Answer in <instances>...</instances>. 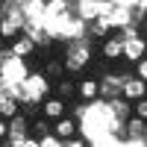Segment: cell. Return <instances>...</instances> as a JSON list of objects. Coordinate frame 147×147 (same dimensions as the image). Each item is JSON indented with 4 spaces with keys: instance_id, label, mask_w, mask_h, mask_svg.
<instances>
[{
    "instance_id": "obj_3",
    "label": "cell",
    "mask_w": 147,
    "mask_h": 147,
    "mask_svg": "<svg viewBox=\"0 0 147 147\" xmlns=\"http://www.w3.org/2000/svg\"><path fill=\"white\" fill-rule=\"evenodd\" d=\"M3 144H12V147H18V144H35V138H30V118L18 112V115H12L6 121V138Z\"/></svg>"
},
{
    "instance_id": "obj_22",
    "label": "cell",
    "mask_w": 147,
    "mask_h": 147,
    "mask_svg": "<svg viewBox=\"0 0 147 147\" xmlns=\"http://www.w3.org/2000/svg\"><path fill=\"white\" fill-rule=\"evenodd\" d=\"M6 138V118H0V141Z\"/></svg>"
},
{
    "instance_id": "obj_1",
    "label": "cell",
    "mask_w": 147,
    "mask_h": 147,
    "mask_svg": "<svg viewBox=\"0 0 147 147\" xmlns=\"http://www.w3.org/2000/svg\"><path fill=\"white\" fill-rule=\"evenodd\" d=\"M47 91H50V77L47 74H30L21 80V91H18V103H41Z\"/></svg>"
},
{
    "instance_id": "obj_20",
    "label": "cell",
    "mask_w": 147,
    "mask_h": 147,
    "mask_svg": "<svg viewBox=\"0 0 147 147\" xmlns=\"http://www.w3.org/2000/svg\"><path fill=\"white\" fill-rule=\"evenodd\" d=\"M136 74H138V77L147 82V56H141L138 62H136Z\"/></svg>"
},
{
    "instance_id": "obj_17",
    "label": "cell",
    "mask_w": 147,
    "mask_h": 147,
    "mask_svg": "<svg viewBox=\"0 0 147 147\" xmlns=\"http://www.w3.org/2000/svg\"><path fill=\"white\" fill-rule=\"evenodd\" d=\"M44 74H47L50 80L65 77V65H62V59H50V62H47V68H44Z\"/></svg>"
},
{
    "instance_id": "obj_9",
    "label": "cell",
    "mask_w": 147,
    "mask_h": 147,
    "mask_svg": "<svg viewBox=\"0 0 147 147\" xmlns=\"http://www.w3.org/2000/svg\"><path fill=\"white\" fill-rule=\"evenodd\" d=\"M106 103H109V115H112L118 124H124V121L132 115V103L127 97H112V100H106Z\"/></svg>"
},
{
    "instance_id": "obj_5",
    "label": "cell",
    "mask_w": 147,
    "mask_h": 147,
    "mask_svg": "<svg viewBox=\"0 0 147 147\" xmlns=\"http://www.w3.org/2000/svg\"><path fill=\"white\" fill-rule=\"evenodd\" d=\"M121 82H124V74H103L100 77V100H112L121 97Z\"/></svg>"
},
{
    "instance_id": "obj_4",
    "label": "cell",
    "mask_w": 147,
    "mask_h": 147,
    "mask_svg": "<svg viewBox=\"0 0 147 147\" xmlns=\"http://www.w3.org/2000/svg\"><path fill=\"white\" fill-rule=\"evenodd\" d=\"M147 94V82L138 77H129V74H124V82H121V97H127V100L132 103V100H138V97H144Z\"/></svg>"
},
{
    "instance_id": "obj_18",
    "label": "cell",
    "mask_w": 147,
    "mask_h": 147,
    "mask_svg": "<svg viewBox=\"0 0 147 147\" xmlns=\"http://www.w3.org/2000/svg\"><path fill=\"white\" fill-rule=\"evenodd\" d=\"M132 115L141 118V121H147V94L138 97V100H132Z\"/></svg>"
},
{
    "instance_id": "obj_19",
    "label": "cell",
    "mask_w": 147,
    "mask_h": 147,
    "mask_svg": "<svg viewBox=\"0 0 147 147\" xmlns=\"http://www.w3.org/2000/svg\"><path fill=\"white\" fill-rule=\"evenodd\" d=\"M38 144H44V147H59V144H62V138H59L56 132L50 129V132H44V136L38 138Z\"/></svg>"
},
{
    "instance_id": "obj_24",
    "label": "cell",
    "mask_w": 147,
    "mask_h": 147,
    "mask_svg": "<svg viewBox=\"0 0 147 147\" xmlns=\"http://www.w3.org/2000/svg\"><path fill=\"white\" fill-rule=\"evenodd\" d=\"M144 24H147V15H144Z\"/></svg>"
},
{
    "instance_id": "obj_7",
    "label": "cell",
    "mask_w": 147,
    "mask_h": 147,
    "mask_svg": "<svg viewBox=\"0 0 147 147\" xmlns=\"http://www.w3.org/2000/svg\"><path fill=\"white\" fill-rule=\"evenodd\" d=\"M9 53L12 56H21V59H30L35 53V44H32V38L27 32H18L15 38H9Z\"/></svg>"
},
{
    "instance_id": "obj_8",
    "label": "cell",
    "mask_w": 147,
    "mask_h": 147,
    "mask_svg": "<svg viewBox=\"0 0 147 147\" xmlns=\"http://www.w3.org/2000/svg\"><path fill=\"white\" fill-rule=\"evenodd\" d=\"M100 53L106 62H115V59L124 56V38H118L115 32H109L106 38H103V47H100Z\"/></svg>"
},
{
    "instance_id": "obj_13",
    "label": "cell",
    "mask_w": 147,
    "mask_h": 147,
    "mask_svg": "<svg viewBox=\"0 0 147 147\" xmlns=\"http://www.w3.org/2000/svg\"><path fill=\"white\" fill-rule=\"evenodd\" d=\"M21 112V103H18V97H12V94H0V118H12V115H18Z\"/></svg>"
},
{
    "instance_id": "obj_6",
    "label": "cell",
    "mask_w": 147,
    "mask_h": 147,
    "mask_svg": "<svg viewBox=\"0 0 147 147\" xmlns=\"http://www.w3.org/2000/svg\"><path fill=\"white\" fill-rule=\"evenodd\" d=\"M141 56H147V41L141 38V35H132V38H124V62H132L136 65Z\"/></svg>"
},
{
    "instance_id": "obj_21",
    "label": "cell",
    "mask_w": 147,
    "mask_h": 147,
    "mask_svg": "<svg viewBox=\"0 0 147 147\" xmlns=\"http://www.w3.org/2000/svg\"><path fill=\"white\" fill-rule=\"evenodd\" d=\"M109 3H112V6H121V9H129L132 0H109Z\"/></svg>"
},
{
    "instance_id": "obj_16",
    "label": "cell",
    "mask_w": 147,
    "mask_h": 147,
    "mask_svg": "<svg viewBox=\"0 0 147 147\" xmlns=\"http://www.w3.org/2000/svg\"><path fill=\"white\" fill-rule=\"evenodd\" d=\"M50 129H53V124H50V121L38 118V121H35V124H30V132H32L30 138H35V144H38V138L44 136V132H50Z\"/></svg>"
},
{
    "instance_id": "obj_14",
    "label": "cell",
    "mask_w": 147,
    "mask_h": 147,
    "mask_svg": "<svg viewBox=\"0 0 147 147\" xmlns=\"http://www.w3.org/2000/svg\"><path fill=\"white\" fill-rule=\"evenodd\" d=\"M18 32H21V24H18V21H12V18H6V15L0 18V38L9 41V38H15Z\"/></svg>"
},
{
    "instance_id": "obj_2",
    "label": "cell",
    "mask_w": 147,
    "mask_h": 147,
    "mask_svg": "<svg viewBox=\"0 0 147 147\" xmlns=\"http://www.w3.org/2000/svg\"><path fill=\"white\" fill-rule=\"evenodd\" d=\"M88 62H91V47H88V38H74V41L65 47V56H62L65 71L80 74V71L88 68Z\"/></svg>"
},
{
    "instance_id": "obj_23",
    "label": "cell",
    "mask_w": 147,
    "mask_h": 147,
    "mask_svg": "<svg viewBox=\"0 0 147 147\" xmlns=\"http://www.w3.org/2000/svg\"><path fill=\"white\" fill-rule=\"evenodd\" d=\"M12 3H27V0H12Z\"/></svg>"
},
{
    "instance_id": "obj_11",
    "label": "cell",
    "mask_w": 147,
    "mask_h": 147,
    "mask_svg": "<svg viewBox=\"0 0 147 147\" xmlns=\"http://www.w3.org/2000/svg\"><path fill=\"white\" fill-rule=\"evenodd\" d=\"M41 115L50 118V121L62 118L65 115V100H62V97H44V100H41Z\"/></svg>"
},
{
    "instance_id": "obj_10",
    "label": "cell",
    "mask_w": 147,
    "mask_h": 147,
    "mask_svg": "<svg viewBox=\"0 0 147 147\" xmlns=\"http://www.w3.org/2000/svg\"><path fill=\"white\" fill-rule=\"evenodd\" d=\"M77 94L82 97L85 103H94L97 100V94H100V80H94V77H85L77 82Z\"/></svg>"
},
{
    "instance_id": "obj_12",
    "label": "cell",
    "mask_w": 147,
    "mask_h": 147,
    "mask_svg": "<svg viewBox=\"0 0 147 147\" xmlns=\"http://www.w3.org/2000/svg\"><path fill=\"white\" fill-rule=\"evenodd\" d=\"M80 129V124H77V118H68V115H62V118H56V124H53V132H56V136L59 138H71L74 136V132H77Z\"/></svg>"
},
{
    "instance_id": "obj_15",
    "label": "cell",
    "mask_w": 147,
    "mask_h": 147,
    "mask_svg": "<svg viewBox=\"0 0 147 147\" xmlns=\"http://www.w3.org/2000/svg\"><path fill=\"white\" fill-rule=\"evenodd\" d=\"M74 94H77V85H74L71 80H65V77H59V82H56V97L68 100V97H74Z\"/></svg>"
}]
</instances>
